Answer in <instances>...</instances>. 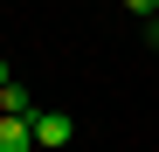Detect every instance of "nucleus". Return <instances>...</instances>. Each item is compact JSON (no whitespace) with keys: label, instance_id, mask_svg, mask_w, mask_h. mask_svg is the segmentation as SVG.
<instances>
[{"label":"nucleus","instance_id":"f257e3e1","mask_svg":"<svg viewBox=\"0 0 159 152\" xmlns=\"http://www.w3.org/2000/svg\"><path fill=\"white\" fill-rule=\"evenodd\" d=\"M28 124H35V145H48V152H62V145L76 138V118H69V111H35Z\"/></svg>","mask_w":159,"mask_h":152},{"label":"nucleus","instance_id":"f03ea898","mask_svg":"<svg viewBox=\"0 0 159 152\" xmlns=\"http://www.w3.org/2000/svg\"><path fill=\"white\" fill-rule=\"evenodd\" d=\"M0 152H35V124H28V118H7V111H0Z\"/></svg>","mask_w":159,"mask_h":152},{"label":"nucleus","instance_id":"7ed1b4c3","mask_svg":"<svg viewBox=\"0 0 159 152\" xmlns=\"http://www.w3.org/2000/svg\"><path fill=\"white\" fill-rule=\"evenodd\" d=\"M0 111H7V118H35V104H28V90H21V83L0 90Z\"/></svg>","mask_w":159,"mask_h":152},{"label":"nucleus","instance_id":"20e7f679","mask_svg":"<svg viewBox=\"0 0 159 152\" xmlns=\"http://www.w3.org/2000/svg\"><path fill=\"white\" fill-rule=\"evenodd\" d=\"M125 7L139 14V21H152V14H159V0H125Z\"/></svg>","mask_w":159,"mask_h":152},{"label":"nucleus","instance_id":"39448f33","mask_svg":"<svg viewBox=\"0 0 159 152\" xmlns=\"http://www.w3.org/2000/svg\"><path fill=\"white\" fill-rule=\"evenodd\" d=\"M7 83H14V69H7V62H0V90H7Z\"/></svg>","mask_w":159,"mask_h":152}]
</instances>
